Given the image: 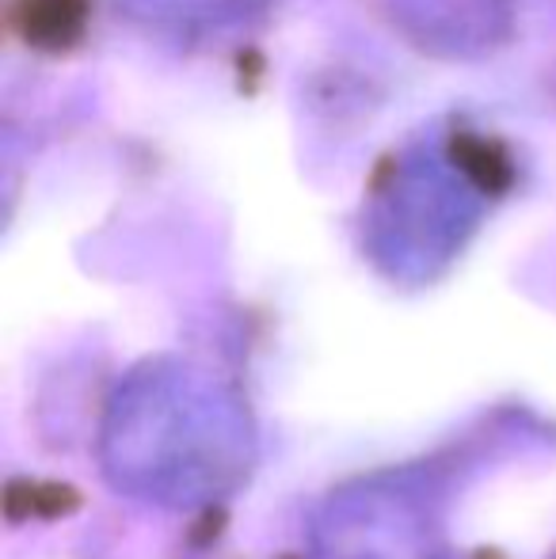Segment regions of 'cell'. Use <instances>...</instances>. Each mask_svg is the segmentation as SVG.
<instances>
[{"label":"cell","instance_id":"1","mask_svg":"<svg viewBox=\"0 0 556 559\" xmlns=\"http://www.w3.org/2000/svg\"><path fill=\"white\" fill-rule=\"evenodd\" d=\"M256 461V427L237 389L184 361H149L107 400L99 468L119 495L164 510L229 499Z\"/></svg>","mask_w":556,"mask_h":559},{"label":"cell","instance_id":"2","mask_svg":"<svg viewBox=\"0 0 556 559\" xmlns=\"http://www.w3.org/2000/svg\"><path fill=\"white\" fill-rule=\"evenodd\" d=\"M309 548L312 559H442V495L419 468L363 476L324 499Z\"/></svg>","mask_w":556,"mask_h":559}]
</instances>
